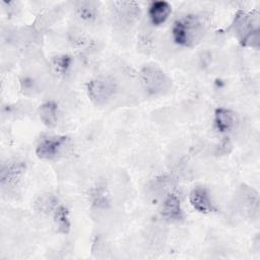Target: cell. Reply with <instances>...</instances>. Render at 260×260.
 <instances>
[{"instance_id": "obj_1", "label": "cell", "mask_w": 260, "mask_h": 260, "mask_svg": "<svg viewBox=\"0 0 260 260\" xmlns=\"http://www.w3.org/2000/svg\"><path fill=\"white\" fill-rule=\"evenodd\" d=\"M205 30V21L202 16L196 13H188L173 22L171 35L176 45L192 48L202 40Z\"/></svg>"}, {"instance_id": "obj_2", "label": "cell", "mask_w": 260, "mask_h": 260, "mask_svg": "<svg viewBox=\"0 0 260 260\" xmlns=\"http://www.w3.org/2000/svg\"><path fill=\"white\" fill-rule=\"evenodd\" d=\"M232 29L243 47L259 48V13L256 10L238 11L234 17Z\"/></svg>"}, {"instance_id": "obj_3", "label": "cell", "mask_w": 260, "mask_h": 260, "mask_svg": "<svg viewBox=\"0 0 260 260\" xmlns=\"http://www.w3.org/2000/svg\"><path fill=\"white\" fill-rule=\"evenodd\" d=\"M138 77L144 91L150 96H157L165 94L171 89L172 80L168 74L155 64L144 65Z\"/></svg>"}, {"instance_id": "obj_4", "label": "cell", "mask_w": 260, "mask_h": 260, "mask_svg": "<svg viewBox=\"0 0 260 260\" xmlns=\"http://www.w3.org/2000/svg\"><path fill=\"white\" fill-rule=\"evenodd\" d=\"M117 81L109 75H99L91 78L86 84L89 101L96 106L108 104L117 93Z\"/></svg>"}, {"instance_id": "obj_5", "label": "cell", "mask_w": 260, "mask_h": 260, "mask_svg": "<svg viewBox=\"0 0 260 260\" xmlns=\"http://www.w3.org/2000/svg\"><path fill=\"white\" fill-rule=\"evenodd\" d=\"M70 139L66 135L44 137L36 146V155L43 160H52L61 156L69 146Z\"/></svg>"}, {"instance_id": "obj_6", "label": "cell", "mask_w": 260, "mask_h": 260, "mask_svg": "<svg viewBox=\"0 0 260 260\" xmlns=\"http://www.w3.org/2000/svg\"><path fill=\"white\" fill-rule=\"evenodd\" d=\"M26 166L19 159H11L4 162L0 171V185L2 188L11 189L18 185L24 176Z\"/></svg>"}, {"instance_id": "obj_7", "label": "cell", "mask_w": 260, "mask_h": 260, "mask_svg": "<svg viewBox=\"0 0 260 260\" xmlns=\"http://www.w3.org/2000/svg\"><path fill=\"white\" fill-rule=\"evenodd\" d=\"M189 202L193 209L201 214H210L216 211V206L206 187H194L189 193Z\"/></svg>"}, {"instance_id": "obj_8", "label": "cell", "mask_w": 260, "mask_h": 260, "mask_svg": "<svg viewBox=\"0 0 260 260\" xmlns=\"http://www.w3.org/2000/svg\"><path fill=\"white\" fill-rule=\"evenodd\" d=\"M161 216L172 222H179L184 219V210L180 197L176 193H169L160 204Z\"/></svg>"}, {"instance_id": "obj_9", "label": "cell", "mask_w": 260, "mask_h": 260, "mask_svg": "<svg viewBox=\"0 0 260 260\" xmlns=\"http://www.w3.org/2000/svg\"><path fill=\"white\" fill-rule=\"evenodd\" d=\"M115 8L118 20L124 25H132L140 17V7L136 2H116Z\"/></svg>"}, {"instance_id": "obj_10", "label": "cell", "mask_w": 260, "mask_h": 260, "mask_svg": "<svg viewBox=\"0 0 260 260\" xmlns=\"http://www.w3.org/2000/svg\"><path fill=\"white\" fill-rule=\"evenodd\" d=\"M237 122V117L234 111L228 108L219 107L215 109L213 114L214 128L219 133H228L232 131Z\"/></svg>"}, {"instance_id": "obj_11", "label": "cell", "mask_w": 260, "mask_h": 260, "mask_svg": "<svg viewBox=\"0 0 260 260\" xmlns=\"http://www.w3.org/2000/svg\"><path fill=\"white\" fill-rule=\"evenodd\" d=\"M172 13V5L167 1H152L147 9L149 22L153 26L164 24Z\"/></svg>"}, {"instance_id": "obj_12", "label": "cell", "mask_w": 260, "mask_h": 260, "mask_svg": "<svg viewBox=\"0 0 260 260\" xmlns=\"http://www.w3.org/2000/svg\"><path fill=\"white\" fill-rule=\"evenodd\" d=\"M39 117L41 122L48 128L57 125L59 119V107L54 101H47L39 107Z\"/></svg>"}, {"instance_id": "obj_13", "label": "cell", "mask_w": 260, "mask_h": 260, "mask_svg": "<svg viewBox=\"0 0 260 260\" xmlns=\"http://www.w3.org/2000/svg\"><path fill=\"white\" fill-rule=\"evenodd\" d=\"M52 215L57 233L62 235L69 234L71 231V219L68 207L63 204H59L52 212Z\"/></svg>"}, {"instance_id": "obj_14", "label": "cell", "mask_w": 260, "mask_h": 260, "mask_svg": "<svg viewBox=\"0 0 260 260\" xmlns=\"http://www.w3.org/2000/svg\"><path fill=\"white\" fill-rule=\"evenodd\" d=\"M96 8L94 2H79L76 5L75 13L80 20L91 23L98 18L99 11Z\"/></svg>"}, {"instance_id": "obj_15", "label": "cell", "mask_w": 260, "mask_h": 260, "mask_svg": "<svg viewBox=\"0 0 260 260\" xmlns=\"http://www.w3.org/2000/svg\"><path fill=\"white\" fill-rule=\"evenodd\" d=\"M59 204L58 197L52 193L41 195L35 202L36 209L41 213H51Z\"/></svg>"}, {"instance_id": "obj_16", "label": "cell", "mask_w": 260, "mask_h": 260, "mask_svg": "<svg viewBox=\"0 0 260 260\" xmlns=\"http://www.w3.org/2000/svg\"><path fill=\"white\" fill-rule=\"evenodd\" d=\"M72 64V58L68 55L55 56L51 61V66L57 75H64L67 73Z\"/></svg>"}, {"instance_id": "obj_17", "label": "cell", "mask_w": 260, "mask_h": 260, "mask_svg": "<svg viewBox=\"0 0 260 260\" xmlns=\"http://www.w3.org/2000/svg\"><path fill=\"white\" fill-rule=\"evenodd\" d=\"M91 201L93 204H95L96 206H105L108 203V198L107 195H105L103 190H94L92 195H90Z\"/></svg>"}]
</instances>
